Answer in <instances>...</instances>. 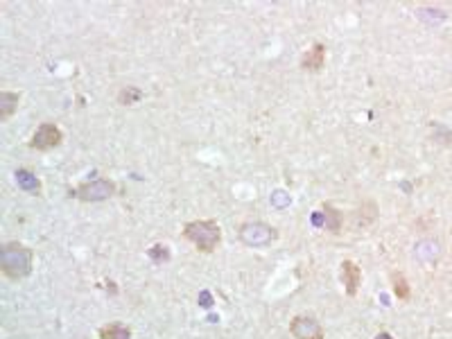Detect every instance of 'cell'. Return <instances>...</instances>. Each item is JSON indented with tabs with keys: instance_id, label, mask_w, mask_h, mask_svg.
Masks as SVG:
<instances>
[{
	"instance_id": "cell-17",
	"label": "cell",
	"mask_w": 452,
	"mask_h": 339,
	"mask_svg": "<svg viewBox=\"0 0 452 339\" xmlns=\"http://www.w3.org/2000/svg\"><path fill=\"white\" fill-rule=\"evenodd\" d=\"M201 301L206 303V307H210V294H208V292H204V294H201Z\"/></svg>"
},
{
	"instance_id": "cell-3",
	"label": "cell",
	"mask_w": 452,
	"mask_h": 339,
	"mask_svg": "<svg viewBox=\"0 0 452 339\" xmlns=\"http://www.w3.org/2000/svg\"><path fill=\"white\" fill-rule=\"evenodd\" d=\"M238 237L242 244L260 249V246H269L276 240L278 231L274 226L264 224V222H245V224L238 229Z\"/></svg>"
},
{
	"instance_id": "cell-4",
	"label": "cell",
	"mask_w": 452,
	"mask_h": 339,
	"mask_svg": "<svg viewBox=\"0 0 452 339\" xmlns=\"http://www.w3.org/2000/svg\"><path fill=\"white\" fill-rule=\"evenodd\" d=\"M115 192V183L111 179H93V181H84L80 183L75 190H70V195L80 202H89V204H98V202H106L111 199Z\"/></svg>"
},
{
	"instance_id": "cell-8",
	"label": "cell",
	"mask_w": 452,
	"mask_h": 339,
	"mask_svg": "<svg viewBox=\"0 0 452 339\" xmlns=\"http://www.w3.org/2000/svg\"><path fill=\"white\" fill-rule=\"evenodd\" d=\"M326 64V45L324 43H313L310 50H306V55L301 59V68L310 73H319Z\"/></svg>"
},
{
	"instance_id": "cell-12",
	"label": "cell",
	"mask_w": 452,
	"mask_h": 339,
	"mask_svg": "<svg viewBox=\"0 0 452 339\" xmlns=\"http://www.w3.org/2000/svg\"><path fill=\"white\" fill-rule=\"evenodd\" d=\"M392 285H394V294L398 296V301H407V299L411 296L409 283H407V279H405V274L394 272L392 274Z\"/></svg>"
},
{
	"instance_id": "cell-5",
	"label": "cell",
	"mask_w": 452,
	"mask_h": 339,
	"mask_svg": "<svg viewBox=\"0 0 452 339\" xmlns=\"http://www.w3.org/2000/svg\"><path fill=\"white\" fill-rule=\"evenodd\" d=\"M61 141H64V132H61L54 122H43V125L32 134V138H30V148L38 152H48V150L59 148Z\"/></svg>"
},
{
	"instance_id": "cell-18",
	"label": "cell",
	"mask_w": 452,
	"mask_h": 339,
	"mask_svg": "<svg viewBox=\"0 0 452 339\" xmlns=\"http://www.w3.org/2000/svg\"><path fill=\"white\" fill-rule=\"evenodd\" d=\"M373 339H394V337H392V335H389V333H378V335H376V337H373Z\"/></svg>"
},
{
	"instance_id": "cell-6",
	"label": "cell",
	"mask_w": 452,
	"mask_h": 339,
	"mask_svg": "<svg viewBox=\"0 0 452 339\" xmlns=\"http://www.w3.org/2000/svg\"><path fill=\"white\" fill-rule=\"evenodd\" d=\"M290 330L294 339H324V328L315 317H308V314H299L294 317L290 323Z\"/></svg>"
},
{
	"instance_id": "cell-15",
	"label": "cell",
	"mask_w": 452,
	"mask_h": 339,
	"mask_svg": "<svg viewBox=\"0 0 452 339\" xmlns=\"http://www.w3.org/2000/svg\"><path fill=\"white\" fill-rule=\"evenodd\" d=\"M150 258H154V260H168L170 258V249H168L166 244L152 246V249H150Z\"/></svg>"
},
{
	"instance_id": "cell-9",
	"label": "cell",
	"mask_w": 452,
	"mask_h": 339,
	"mask_svg": "<svg viewBox=\"0 0 452 339\" xmlns=\"http://www.w3.org/2000/svg\"><path fill=\"white\" fill-rule=\"evenodd\" d=\"M21 95L12 93V91H3L0 93V122H7L14 115V111L19 109Z\"/></svg>"
},
{
	"instance_id": "cell-7",
	"label": "cell",
	"mask_w": 452,
	"mask_h": 339,
	"mask_svg": "<svg viewBox=\"0 0 452 339\" xmlns=\"http://www.w3.org/2000/svg\"><path fill=\"white\" fill-rule=\"evenodd\" d=\"M339 276H341V283H344L346 294L355 296L357 290H360V283H362V269L357 267L353 260H344L339 267Z\"/></svg>"
},
{
	"instance_id": "cell-1",
	"label": "cell",
	"mask_w": 452,
	"mask_h": 339,
	"mask_svg": "<svg viewBox=\"0 0 452 339\" xmlns=\"http://www.w3.org/2000/svg\"><path fill=\"white\" fill-rule=\"evenodd\" d=\"M32 249H27L21 242H7L0 249V267H3L5 276H10L14 281L25 279V276L32 274Z\"/></svg>"
},
{
	"instance_id": "cell-13",
	"label": "cell",
	"mask_w": 452,
	"mask_h": 339,
	"mask_svg": "<svg viewBox=\"0 0 452 339\" xmlns=\"http://www.w3.org/2000/svg\"><path fill=\"white\" fill-rule=\"evenodd\" d=\"M16 183L23 190H30V192H36L38 188H41V183H38L36 174H32L30 170H19V172H16Z\"/></svg>"
},
{
	"instance_id": "cell-10",
	"label": "cell",
	"mask_w": 452,
	"mask_h": 339,
	"mask_svg": "<svg viewBox=\"0 0 452 339\" xmlns=\"http://www.w3.org/2000/svg\"><path fill=\"white\" fill-rule=\"evenodd\" d=\"M321 211H324V226H326V231H330V233H339V231H341V213L335 206H330V204H324Z\"/></svg>"
},
{
	"instance_id": "cell-2",
	"label": "cell",
	"mask_w": 452,
	"mask_h": 339,
	"mask_svg": "<svg viewBox=\"0 0 452 339\" xmlns=\"http://www.w3.org/2000/svg\"><path fill=\"white\" fill-rule=\"evenodd\" d=\"M183 237L190 240L199 251L213 253L222 242V229L215 220H194L183 226Z\"/></svg>"
},
{
	"instance_id": "cell-14",
	"label": "cell",
	"mask_w": 452,
	"mask_h": 339,
	"mask_svg": "<svg viewBox=\"0 0 452 339\" xmlns=\"http://www.w3.org/2000/svg\"><path fill=\"white\" fill-rule=\"evenodd\" d=\"M140 100H143V91L136 89V86H124L120 93H118V102H120V104H127V106L140 102Z\"/></svg>"
},
{
	"instance_id": "cell-16",
	"label": "cell",
	"mask_w": 452,
	"mask_h": 339,
	"mask_svg": "<svg viewBox=\"0 0 452 339\" xmlns=\"http://www.w3.org/2000/svg\"><path fill=\"white\" fill-rule=\"evenodd\" d=\"M290 202H292V199L287 197L285 192H280V190H278V192H274V197H271V204H274V206H287Z\"/></svg>"
},
{
	"instance_id": "cell-11",
	"label": "cell",
	"mask_w": 452,
	"mask_h": 339,
	"mask_svg": "<svg viewBox=\"0 0 452 339\" xmlns=\"http://www.w3.org/2000/svg\"><path fill=\"white\" fill-rule=\"evenodd\" d=\"M100 337L102 339H131V330L127 326H122L120 321H115L100 330Z\"/></svg>"
}]
</instances>
